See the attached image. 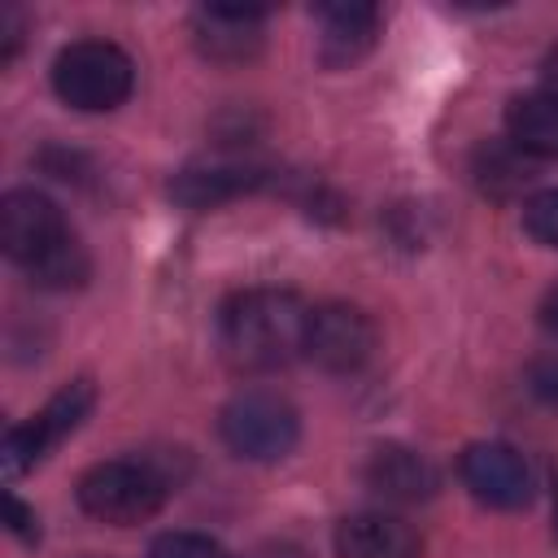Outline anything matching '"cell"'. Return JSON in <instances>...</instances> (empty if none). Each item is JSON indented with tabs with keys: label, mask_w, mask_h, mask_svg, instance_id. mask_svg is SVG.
<instances>
[{
	"label": "cell",
	"mask_w": 558,
	"mask_h": 558,
	"mask_svg": "<svg viewBox=\"0 0 558 558\" xmlns=\"http://www.w3.org/2000/svg\"><path fill=\"white\" fill-rule=\"evenodd\" d=\"M135 87V61L109 39H74L52 61V92L83 113L118 109Z\"/></svg>",
	"instance_id": "cell-3"
},
{
	"label": "cell",
	"mask_w": 558,
	"mask_h": 558,
	"mask_svg": "<svg viewBox=\"0 0 558 558\" xmlns=\"http://www.w3.org/2000/svg\"><path fill=\"white\" fill-rule=\"evenodd\" d=\"M510 148L527 157H558V92H523L506 105Z\"/></svg>",
	"instance_id": "cell-14"
},
{
	"label": "cell",
	"mask_w": 558,
	"mask_h": 558,
	"mask_svg": "<svg viewBox=\"0 0 558 558\" xmlns=\"http://www.w3.org/2000/svg\"><path fill=\"white\" fill-rule=\"evenodd\" d=\"M366 484L388 501H427L440 488V475L423 453L405 445H379L366 462Z\"/></svg>",
	"instance_id": "cell-12"
},
{
	"label": "cell",
	"mask_w": 558,
	"mask_h": 558,
	"mask_svg": "<svg viewBox=\"0 0 558 558\" xmlns=\"http://www.w3.org/2000/svg\"><path fill=\"white\" fill-rule=\"evenodd\" d=\"M305 357L331 375H353L375 357V323L366 310L349 301L310 305L305 323Z\"/></svg>",
	"instance_id": "cell-6"
},
{
	"label": "cell",
	"mask_w": 558,
	"mask_h": 558,
	"mask_svg": "<svg viewBox=\"0 0 558 558\" xmlns=\"http://www.w3.org/2000/svg\"><path fill=\"white\" fill-rule=\"evenodd\" d=\"M310 305L288 288H244L218 314V340L235 371L266 375L305 357Z\"/></svg>",
	"instance_id": "cell-1"
},
{
	"label": "cell",
	"mask_w": 558,
	"mask_h": 558,
	"mask_svg": "<svg viewBox=\"0 0 558 558\" xmlns=\"http://www.w3.org/2000/svg\"><path fill=\"white\" fill-rule=\"evenodd\" d=\"M218 436L244 462H279L301 440V414L270 388H244L222 405Z\"/></svg>",
	"instance_id": "cell-4"
},
{
	"label": "cell",
	"mask_w": 558,
	"mask_h": 558,
	"mask_svg": "<svg viewBox=\"0 0 558 558\" xmlns=\"http://www.w3.org/2000/svg\"><path fill=\"white\" fill-rule=\"evenodd\" d=\"M148 558H227V549L201 532H161L148 545Z\"/></svg>",
	"instance_id": "cell-15"
},
{
	"label": "cell",
	"mask_w": 558,
	"mask_h": 558,
	"mask_svg": "<svg viewBox=\"0 0 558 558\" xmlns=\"http://www.w3.org/2000/svg\"><path fill=\"white\" fill-rule=\"evenodd\" d=\"M527 388H532L541 401H558V357H541V362L527 371Z\"/></svg>",
	"instance_id": "cell-17"
},
{
	"label": "cell",
	"mask_w": 558,
	"mask_h": 558,
	"mask_svg": "<svg viewBox=\"0 0 558 558\" xmlns=\"http://www.w3.org/2000/svg\"><path fill=\"white\" fill-rule=\"evenodd\" d=\"M541 323L558 336V283H554V288L545 292V301H541Z\"/></svg>",
	"instance_id": "cell-20"
},
{
	"label": "cell",
	"mask_w": 558,
	"mask_h": 558,
	"mask_svg": "<svg viewBox=\"0 0 558 558\" xmlns=\"http://www.w3.org/2000/svg\"><path fill=\"white\" fill-rule=\"evenodd\" d=\"M22 26H26V22H22V13H17V9H4V13H0V35H4L0 61H4V65H9V61L17 57V48H22Z\"/></svg>",
	"instance_id": "cell-19"
},
{
	"label": "cell",
	"mask_w": 558,
	"mask_h": 558,
	"mask_svg": "<svg viewBox=\"0 0 558 558\" xmlns=\"http://www.w3.org/2000/svg\"><path fill=\"white\" fill-rule=\"evenodd\" d=\"M87 558H92V554H87Z\"/></svg>",
	"instance_id": "cell-24"
},
{
	"label": "cell",
	"mask_w": 558,
	"mask_h": 558,
	"mask_svg": "<svg viewBox=\"0 0 558 558\" xmlns=\"http://www.w3.org/2000/svg\"><path fill=\"white\" fill-rule=\"evenodd\" d=\"M523 227L536 244L545 248H558V187L549 192H536L527 205H523Z\"/></svg>",
	"instance_id": "cell-16"
},
{
	"label": "cell",
	"mask_w": 558,
	"mask_h": 558,
	"mask_svg": "<svg viewBox=\"0 0 558 558\" xmlns=\"http://www.w3.org/2000/svg\"><path fill=\"white\" fill-rule=\"evenodd\" d=\"M257 558H301V554H296L292 545H270V549H262Z\"/></svg>",
	"instance_id": "cell-22"
},
{
	"label": "cell",
	"mask_w": 558,
	"mask_h": 558,
	"mask_svg": "<svg viewBox=\"0 0 558 558\" xmlns=\"http://www.w3.org/2000/svg\"><path fill=\"white\" fill-rule=\"evenodd\" d=\"M92 401H96V388L87 384V379H74V384H65L39 414H31L26 423H17V427H9V436H4V449H0V462H4V475L13 480V475H22L26 466H35L48 449H57L83 418H87V410H92Z\"/></svg>",
	"instance_id": "cell-7"
},
{
	"label": "cell",
	"mask_w": 558,
	"mask_h": 558,
	"mask_svg": "<svg viewBox=\"0 0 558 558\" xmlns=\"http://www.w3.org/2000/svg\"><path fill=\"white\" fill-rule=\"evenodd\" d=\"M270 174L262 166H231V161H218V166H187L174 174L170 183V196L187 209H209V205H222L231 196H244L253 187H262Z\"/></svg>",
	"instance_id": "cell-13"
},
{
	"label": "cell",
	"mask_w": 558,
	"mask_h": 558,
	"mask_svg": "<svg viewBox=\"0 0 558 558\" xmlns=\"http://www.w3.org/2000/svg\"><path fill=\"white\" fill-rule=\"evenodd\" d=\"M314 22H318V61L331 70L362 61L379 39V9L362 0L318 4Z\"/></svg>",
	"instance_id": "cell-11"
},
{
	"label": "cell",
	"mask_w": 558,
	"mask_h": 558,
	"mask_svg": "<svg viewBox=\"0 0 558 558\" xmlns=\"http://www.w3.org/2000/svg\"><path fill=\"white\" fill-rule=\"evenodd\" d=\"M554 506H558V493H554ZM554 532H558V527H554Z\"/></svg>",
	"instance_id": "cell-23"
},
{
	"label": "cell",
	"mask_w": 558,
	"mask_h": 558,
	"mask_svg": "<svg viewBox=\"0 0 558 558\" xmlns=\"http://www.w3.org/2000/svg\"><path fill=\"white\" fill-rule=\"evenodd\" d=\"M541 70H545V92H558V44L545 52V65Z\"/></svg>",
	"instance_id": "cell-21"
},
{
	"label": "cell",
	"mask_w": 558,
	"mask_h": 558,
	"mask_svg": "<svg viewBox=\"0 0 558 558\" xmlns=\"http://www.w3.org/2000/svg\"><path fill=\"white\" fill-rule=\"evenodd\" d=\"M458 475L466 493L493 510H519L532 497V471L514 445L501 440H475L458 458Z\"/></svg>",
	"instance_id": "cell-8"
},
{
	"label": "cell",
	"mask_w": 558,
	"mask_h": 558,
	"mask_svg": "<svg viewBox=\"0 0 558 558\" xmlns=\"http://www.w3.org/2000/svg\"><path fill=\"white\" fill-rule=\"evenodd\" d=\"M4 514H9V532H13V536H22V541H39L35 514H31V510H26V506H22L13 493L4 497Z\"/></svg>",
	"instance_id": "cell-18"
},
{
	"label": "cell",
	"mask_w": 558,
	"mask_h": 558,
	"mask_svg": "<svg viewBox=\"0 0 558 558\" xmlns=\"http://www.w3.org/2000/svg\"><path fill=\"white\" fill-rule=\"evenodd\" d=\"M0 248L39 288H78L87 279L83 244L65 227L61 209L35 187H13L0 201Z\"/></svg>",
	"instance_id": "cell-2"
},
{
	"label": "cell",
	"mask_w": 558,
	"mask_h": 558,
	"mask_svg": "<svg viewBox=\"0 0 558 558\" xmlns=\"http://www.w3.org/2000/svg\"><path fill=\"white\" fill-rule=\"evenodd\" d=\"M336 558H423V536L388 510H357L336 523Z\"/></svg>",
	"instance_id": "cell-10"
},
{
	"label": "cell",
	"mask_w": 558,
	"mask_h": 558,
	"mask_svg": "<svg viewBox=\"0 0 558 558\" xmlns=\"http://www.w3.org/2000/svg\"><path fill=\"white\" fill-rule=\"evenodd\" d=\"M170 493V480L140 458H113V462H96L83 480H78V506L113 527H131L144 523L161 510Z\"/></svg>",
	"instance_id": "cell-5"
},
{
	"label": "cell",
	"mask_w": 558,
	"mask_h": 558,
	"mask_svg": "<svg viewBox=\"0 0 558 558\" xmlns=\"http://www.w3.org/2000/svg\"><path fill=\"white\" fill-rule=\"evenodd\" d=\"M262 22L266 9H240V4H205L192 13V39L201 57L218 65H235L257 57L262 48Z\"/></svg>",
	"instance_id": "cell-9"
}]
</instances>
